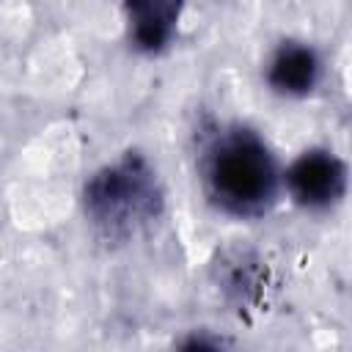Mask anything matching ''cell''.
I'll return each mask as SVG.
<instances>
[{"label":"cell","instance_id":"obj_1","mask_svg":"<svg viewBox=\"0 0 352 352\" xmlns=\"http://www.w3.org/2000/svg\"><path fill=\"white\" fill-rule=\"evenodd\" d=\"M283 160L248 121H209L198 129L195 182L204 204L226 220L258 223L283 201Z\"/></svg>","mask_w":352,"mask_h":352},{"label":"cell","instance_id":"obj_2","mask_svg":"<svg viewBox=\"0 0 352 352\" xmlns=\"http://www.w3.org/2000/svg\"><path fill=\"white\" fill-rule=\"evenodd\" d=\"M77 201L91 236L107 248L151 236L168 214L165 179L140 148H124L96 165L82 179Z\"/></svg>","mask_w":352,"mask_h":352},{"label":"cell","instance_id":"obj_3","mask_svg":"<svg viewBox=\"0 0 352 352\" xmlns=\"http://www.w3.org/2000/svg\"><path fill=\"white\" fill-rule=\"evenodd\" d=\"M280 190L283 198L302 214H336L349 195V162L333 146H305L283 162Z\"/></svg>","mask_w":352,"mask_h":352},{"label":"cell","instance_id":"obj_4","mask_svg":"<svg viewBox=\"0 0 352 352\" xmlns=\"http://www.w3.org/2000/svg\"><path fill=\"white\" fill-rule=\"evenodd\" d=\"M324 77L327 58L322 47L300 36L278 38L261 60V85L283 102H305L316 96Z\"/></svg>","mask_w":352,"mask_h":352},{"label":"cell","instance_id":"obj_5","mask_svg":"<svg viewBox=\"0 0 352 352\" xmlns=\"http://www.w3.org/2000/svg\"><path fill=\"white\" fill-rule=\"evenodd\" d=\"M129 50L140 58L168 55L184 25L187 0H116Z\"/></svg>","mask_w":352,"mask_h":352},{"label":"cell","instance_id":"obj_6","mask_svg":"<svg viewBox=\"0 0 352 352\" xmlns=\"http://www.w3.org/2000/svg\"><path fill=\"white\" fill-rule=\"evenodd\" d=\"M214 283L236 311H256L267 300V261L248 248H231L214 264Z\"/></svg>","mask_w":352,"mask_h":352}]
</instances>
